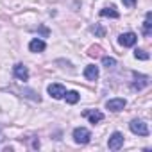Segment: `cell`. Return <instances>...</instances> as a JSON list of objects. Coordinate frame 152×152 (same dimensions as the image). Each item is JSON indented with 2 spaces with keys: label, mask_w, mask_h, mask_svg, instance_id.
<instances>
[{
  "label": "cell",
  "mask_w": 152,
  "mask_h": 152,
  "mask_svg": "<svg viewBox=\"0 0 152 152\" xmlns=\"http://www.w3.org/2000/svg\"><path fill=\"white\" fill-rule=\"evenodd\" d=\"M73 140L79 145H86L91 140V132L86 127H77V129H73Z\"/></svg>",
  "instance_id": "1"
},
{
  "label": "cell",
  "mask_w": 152,
  "mask_h": 152,
  "mask_svg": "<svg viewBox=\"0 0 152 152\" xmlns=\"http://www.w3.org/2000/svg\"><path fill=\"white\" fill-rule=\"evenodd\" d=\"M129 129L138 136H148V125L143 120H132L129 124Z\"/></svg>",
  "instance_id": "2"
},
{
  "label": "cell",
  "mask_w": 152,
  "mask_h": 152,
  "mask_svg": "<svg viewBox=\"0 0 152 152\" xmlns=\"http://www.w3.org/2000/svg\"><path fill=\"white\" fill-rule=\"evenodd\" d=\"M136 41H138V36L134 32H124V34L118 36V43L122 47H134Z\"/></svg>",
  "instance_id": "3"
},
{
  "label": "cell",
  "mask_w": 152,
  "mask_h": 152,
  "mask_svg": "<svg viewBox=\"0 0 152 152\" xmlns=\"http://www.w3.org/2000/svg\"><path fill=\"white\" fill-rule=\"evenodd\" d=\"M107 147H109L111 150L122 148V147H124V134H122V132H113L111 138H109V141H107Z\"/></svg>",
  "instance_id": "4"
},
{
  "label": "cell",
  "mask_w": 152,
  "mask_h": 152,
  "mask_svg": "<svg viewBox=\"0 0 152 152\" xmlns=\"http://www.w3.org/2000/svg\"><path fill=\"white\" fill-rule=\"evenodd\" d=\"M125 104H127L125 99H111V100L106 102V107L109 111H113V113H118V111H122L125 107Z\"/></svg>",
  "instance_id": "5"
},
{
  "label": "cell",
  "mask_w": 152,
  "mask_h": 152,
  "mask_svg": "<svg viewBox=\"0 0 152 152\" xmlns=\"http://www.w3.org/2000/svg\"><path fill=\"white\" fill-rule=\"evenodd\" d=\"M13 73H15V77L20 79V81H27L29 79V68L25 64H15Z\"/></svg>",
  "instance_id": "6"
},
{
  "label": "cell",
  "mask_w": 152,
  "mask_h": 152,
  "mask_svg": "<svg viewBox=\"0 0 152 152\" xmlns=\"http://www.w3.org/2000/svg\"><path fill=\"white\" fill-rule=\"evenodd\" d=\"M64 93H66V90H64L63 84H57V83H56V84H50V86H48V95L54 97V99H63Z\"/></svg>",
  "instance_id": "7"
},
{
  "label": "cell",
  "mask_w": 152,
  "mask_h": 152,
  "mask_svg": "<svg viewBox=\"0 0 152 152\" xmlns=\"http://www.w3.org/2000/svg\"><path fill=\"white\" fill-rule=\"evenodd\" d=\"M83 115H84L91 124H99V122L104 120V115H102L100 111H97V109H88V111H84Z\"/></svg>",
  "instance_id": "8"
},
{
  "label": "cell",
  "mask_w": 152,
  "mask_h": 152,
  "mask_svg": "<svg viewBox=\"0 0 152 152\" xmlns=\"http://www.w3.org/2000/svg\"><path fill=\"white\" fill-rule=\"evenodd\" d=\"M84 77L88 81H97V77H99V66H95V64L86 66L84 68Z\"/></svg>",
  "instance_id": "9"
},
{
  "label": "cell",
  "mask_w": 152,
  "mask_h": 152,
  "mask_svg": "<svg viewBox=\"0 0 152 152\" xmlns=\"http://www.w3.org/2000/svg\"><path fill=\"white\" fill-rule=\"evenodd\" d=\"M45 47H47V45H45V41H43V39H39V38H34V39L29 43V50H31V52H43V50H45Z\"/></svg>",
  "instance_id": "10"
},
{
  "label": "cell",
  "mask_w": 152,
  "mask_h": 152,
  "mask_svg": "<svg viewBox=\"0 0 152 152\" xmlns=\"http://www.w3.org/2000/svg\"><path fill=\"white\" fill-rule=\"evenodd\" d=\"M145 86H148V77H147V75H138L136 81L132 83V88L134 90H141Z\"/></svg>",
  "instance_id": "11"
},
{
  "label": "cell",
  "mask_w": 152,
  "mask_h": 152,
  "mask_svg": "<svg viewBox=\"0 0 152 152\" xmlns=\"http://www.w3.org/2000/svg\"><path fill=\"white\" fill-rule=\"evenodd\" d=\"M152 13H147V16H145V22H143V34L145 36H150V32H152Z\"/></svg>",
  "instance_id": "12"
},
{
  "label": "cell",
  "mask_w": 152,
  "mask_h": 152,
  "mask_svg": "<svg viewBox=\"0 0 152 152\" xmlns=\"http://www.w3.org/2000/svg\"><path fill=\"white\" fill-rule=\"evenodd\" d=\"M100 16L102 18H118L120 15H118V11L115 7H106V9L100 11Z\"/></svg>",
  "instance_id": "13"
},
{
  "label": "cell",
  "mask_w": 152,
  "mask_h": 152,
  "mask_svg": "<svg viewBox=\"0 0 152 152\" xmlns=\"http://www.w3.org/2000/svg\"><path fill=\"white\" fill-rule=\"evenodd\" d=\"M64 99H66L68 104H77L79 99H81V95L77 91H68V93H64Z\"/></svg>",
  "instance_id": "14"
},
{
  "label": "cell",
  "mask_w": 152,
  "mask_h": 152,
  "mask_svg": "<svg viewBox=\"0 0 152 152\" xmlns=\"http://www.w3.org/2000/svg\"><path fill=\"white\" fill-rule=\"evenodd\" d=\"M134 57H136V59H141V61H147L150 56H148L147 50H143V48H136V50H134Z\"/></svg>",
  "instance_id": "15"
},
{
  "label": "cell",
  "mask_w": 152,
  "mask_h": 152,
  "mask_svg": "<svg viewBox=\"0 0 152 152\" xmlns=\"http://www.w3.org/2000/svg\"><path fill=\"white\" fill-rule=\"evenodd\" d=\"M102 64L109 70V68H115L116 66V59L115 57H102Z\"/></svg>",
  "instance_id": "16"
},
{
  "label": "cell",
  "mask_w": 152,
  "mask_h": 152,
  "mask_svg": "<svg viewBox=\"0 0 152 152\" xmlns=\"http://www.w3.org/2000/svg\"><path fill=\"white\" fill-rule=\"evenodd\" d=\"M102 54V48L99 47V45H93V47H90V50H88V56H91V57H99Z\"/></svg>",
  "instance_id": "17"
},
{
  "label": "cell",
  "mask_w": 152,
  "mask_h": 152,
  "mask_svg": "<svg viewBox=\"0 0 152 152\" xmlns=\"http://www.w3.org/2000/svg\"><path fill=\"white\" fill-rule=\"evenodd\" d=\"M91 31H93V32H95L97 36H104V29H102L100 25H95V27H93Z\"/></svg>",
  "instance_id": "18"
},
{
  "label": "cell",
  "mask_w": 152,
  "mask_h": 152,
  "mask_svg": "<svg viewBox=\"0 0 152 152\" xmlns=\"http://www.w3.org/2000/svg\"><path fill=\"white\" fill-rule=\"evenodd\" d=\"M124 2V6H127V7H134L136 6V0H122Z\"/></svg>",
  "instance_id": "19"
}]
</instances>
